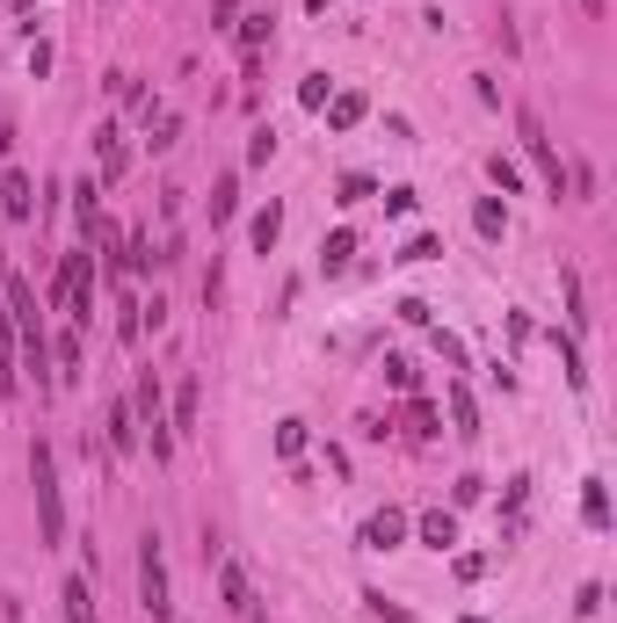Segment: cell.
Masks as SVG:
<instances>
[{
    "label": "cell",
    "mask_w": 617,
    "mask_h": 623,
    "mask_svg": "<svg viewBox=\"0 0 617 623\" xmlns=\"http://www.w3.org/2000/svg\"><path fill=\"white\" fill-rule=\"evenodd\" d=\"M51 363H59V378H73V370H80V334H59V341H51Z\"/></svg>",
    "instance_id": "26"
},
{
    "label": "cell",
    "mask_w": 617,
    "mask_h": 623,
    "mask_svg": "<svg viewBox=\"0 0 617 623\" xmlns=\"http://www.w3.org/2000/svg\"><path fill=\"white\" fill-rule=\"evenodd\" d=\"M356 544H364V551H400L407 544V515H400V508H378V515L364 522V536H356Z\"/></svg>",
    "instance_id": "6"
},
{
    "label": "cell",
    "mask_w": 617,
    "mask_h": 623,
    "mask_svg": "<svg viewBox=\"0 0 617 623\" xmlns=\"http://www.w3.org/2000/svg\"><path fill=\"white\" fill-rule=\"evenodd\" d=\"M175 138H182V117H153V138H146V145H153V152H168Z\"/></svg>",
    "instance_id": "30"
},
{
    "label": "cell",
    "mask_w": 617,
    "mask_h": 623,
    "mask_svg": "<svg viewBox=\"0 0 617 623\" xmlns=\"http://www.w3.org/2000/svg\"><path fill=\"white\" fill-rule=\"evenodd\" d=\"M232 211H240V174H218V189H211V225H226Z\"/></svg>",
    "instance_id": "19"
},
{
    "label": "cell",
    "mask_w": 617,
    "mask_h": 623,
    "mask_svg": "<svg viewBox=\"0 0 617 623\" xmlns=\"http://www.w3.org/2000/svg\"><path fill=\"white\" fill-rule=\"evenodd\" d=\"M559 298H567V320H574V326H588V290H581V269H567V261H559Z\"/></svg>",
    "instance_id": "15"
},
{
    "label": "cell",
    "mask_w": 617,
    "mask_h": 623,
    "mask_svg": "<svg viewBox=\"0 0 617 623\" xmlns=\"http://www.w3.org/2000/svg\"><path fill=\"white\" fill-rule=\"evenodd\" d=\"M364 94H327V131H356V123H364Z\"/></svg>",
    "instance_id": "14"
},
{
    "label": "cell",
    "mask_w": 617,
    "mask_h": 623,
    "mask_svg": "<svg viewBox=\"0 0 617 623\" xmlns=\"http://www.w3.org/2000/svg\"><path fill=\"white\" fill-rule=\"evenodd\" d=\"M30 486H37V536L66 544V501H59V456H51V442H30Z\"/></svg>",
    "instance_id": "1"
},
{
    "label": "cell",
    "mask_w": 617,
    "mask_h": 623,
    "mask_svg": "<svg viewBox=\"0 0 617 623\" xmlns=\"http://www.w3.org/2000/svg\"><path fill=\"white\" fill-rule=\"evenodd\" d=\"M131 413H139V428H146V442H153V456H168V450H175V428H168V392H160L153 370H146L139 392H131Z\"/></svg>",
    "instance_id": "3"
},
{
    "label": "cell",
    "mask_w": 617,
    "mask_h": 623,
    "mask_svg": "<svg viewBox=\"0 0 617 623\" xmlns=\"http://www.w3.org/2000/svg\"><path fill=\"white\" fill-rule=\"evenodd\" d=\"M349 261H356V232H349V225L327 232V240H320V269H327V275H341Z\"/></svg>",
    "instance_id": "12"
},
{
    "label": "cell",
    "mask_w": 617,
    "mask_h": 623,
    "mask_svg": "<svg viewBox=\"0 0 617 623\" xmlns=\"http://www.w3.org/2000/svg\"><path fill=\"white\" fill-rule=\"evenodd\" d=\"M386 378L400 384V392H415V363H407V355H386Z\"/></svg>",
    "instance_id": "33"
},
{
    "label": "cell",
    "mask_w": 617,
    "mask_h": 623,
    "mask_svg": "<svg viewBox=\"0 0 617 623\" xmlns=\"http://www.w3.org/2000/svg\"><path fill=\"white\" fill-rule=\"evenodd\" d=\"M386 211L392 218H415V189H386Z\"/></svg>",
    "instance_id": "35"
},
{
    "label": "cell",
    "mask_w": 617,
    "mask_h": 623,
    "mask_svg": "<svg viewBox=\"0 0 617 623\" xmlns=\"http://www.w3.org/2000/svg\"><path fill=\"white\" fill-rule=\"evenodd\" d=\"M327 94H335V80H327V73H306V80H298V109H327Z\"/></svg>",
    "instance_id": "23"
},
{
    "label": "cell",
    "mask_w": 617,
    "mask_h": 623,
    "mask_svg": "<svg viewBox=\"0 0 617 623\" xmlns=\"http://www.w3.org/2000/svg\"><path fill=\"white\" fill-rule=\"evenodd\" d=\"M73 218H80V232H94V218H102V182H73Z\"/></svg>",
    "instance_id": "18"
},
{
    "label": "cell",
    "mask_w": 617,
    "mask_h": 623,
    "mask_svg": "<svg viewBox=\"0 0 617 623\" xmlns=\"http://www.w3.org/2000/svg\"><path fill=\"white\" fill-rule=\"evenodd\" d=\"M0 211L16 218V225H30V218H37V189H30V174H22V168L0 174Z\"/></svg>",
    "instance_id": "7"
},
{
    "label": "cell",
    "mask_w": 617,
    "mask_h": 623,
    "mask_svg": "<svg viewBox=\"0 0 617 623\" xmlns=\"http://www.w3.org/2000/svg\"><path fill=\"white\" fill-rule=\"evenodd\" d=\"M240 44L262 51V44H269V16H247V22H240Z\"/></svg>",
    "instance_id": "32"
},
{
    "label": "cell",
    "mask_w": 617,
    "mask_h": 623,
    "mask_svg": "<svg viewBox=\"0 0 617 623\" xmlns=\"http://www.w3.org/2000/svg\"><path fill=\"white\" fill-rule=\"evenodd\" d=\"M218 594H226V609H232V616H255V587H247V573H240V565H218Z\"/></svg>",
    "instance_id": "9"
},
{
    "label": "cell",
    "mask_w": 617,
    "mask_h": 623,
    "mask_svg": "<svg viewBox=\"0 0 617 623\" xmlns=\"http://www.w3.org/2000/svg\"><path fill=\"white\" fill-rule=\"evenodd\" d=\"M421 544L450 551V544H458V515H450V508H429V515H421Z\"/></svg>",
    "instance_id": "11"
},
{
    "label": "cell",
    "mask_w": 617,
    "mask_h": 623,
    "mask_svg": "<svg viewBox=\"0 0 617 623\" xmlns=\"http://www.w3.org/2000/svg\"><path fill=\"white\" fill-rule=\"evenodd\" d=\"M94 160H102V189H117V182H123V168H131L123 123H94Z\"/></svg>",
    "instance_id": "5"
},
{
    "label": "cell",
    "mask_w": 617,
    "mask_h": 623,
    "mask_svg": "<svg viewBox=\"0 0 617 623\" xmlns=\"http://www.w3.org/2000/svg\"><path fill=\"white\" fill-rule=\"evenodd\" d=\"M269 160H277V131L262 123V131L247 138V168H269Z\"/></svg>",
    "instance_id": "25"
},
{
    "label": "cell",
    "mask_w": 617,
    "mask_h": 623,
    "mask_svg": "<svg viewBox=\"0 0 617 623\" xmlns=\"http://www.w3.org/2000/svg\"><path fill=\"white\" fill-rule=\"evenodd\" d=\"M407 435H444V428H436V406H407Z\"/></svg>",
    "instance_id": "31"
},
{
    "label": "cell",
    "mask_w": 617,
    "mask_h": 623,
    "mask_svg": "<svg viewBox=\"0 0 617 623\" xmlns=\"http://www.w3.org/2000/svg\"><path fill=\"white\" fill-rule=\"evenodd\" d=\"M516 138H524V152H530V168L553 182V197H567V160L553 152V138H545V123L530 117V109H516Z\"/></svg>",
    "instance_id": "4"
},
{
    "label": "cell",
    "mask_w": 617,
    "mask_h": 623,
    "mask_svg": "<svg viewBox=\"0 0 617 623\" xmlns=\"http://www.w3.org/2000/svg\"><path fill=\"white\" fill-rule=\"evenodd\" d=\"M450 428H458V435H479V406H472L465 384H450Z\"/></svg>",
    "instance_id": "20"
},
{
    "label": "cell",
    "mask_w": 617,
    "mask_h": 623,
    "mask_svg": "<svg viewBox=\"0 0 617 623\" xmlns=\"http://www.w3.org/2000/svg\"><path fill=\"white\" fill-rule=\"evenodd\" d=\"M139 602L153 609V623H168V616H175V602H168V551H160V536H153V530L139 536Z\"/></svg>",
    "instance_id": "2"
},
{
    "label": "cell",
    "mask_w": 617,
    "mask_h": 623,
    "mask_svg": "<svg viewBox=\"0 0 617 623\" xmlns=\"http://www.w3.org/2000/svg\"><path fill=\"white\" fill-rule=\"evenodd\" d=\"M436 355H444L450 370H465V341H458V334H436Z\"/></svg>",
    "instance_id": "34"
},
{
    "label": "cell",
    "mask_w": 617,
    "mask_h": 623,
    "mask_svg": "<svg viewBox=\"0 0 617 623\" xmlns=\"http://www.w3.org/2000/svg\"><path fill=\"white\" fill-rule=\"evenodd\" d=\"M553 349H559V370H567V384H574V392H588V370H581V349H574V341H559V334H553Z\"/></svg>",
    "instance_id": "22"
},
{
    "label": "cell",
    "mask_w": 617,
    "mask_h": 623,
    "mask_svg": "<svg viewBox=\"0 0 617 623\" xmlns=\"http://www.w3.org/2000/svg\"><path fill=\"white\" fill-rule=\"evenodd\" d=\"M581 522L588 530H610V493H603V479H581Z\"/></svg>",
    "instance_id": "16"
},
{
    "label": "cell",
    "mask_w": 617,
    "mask_h": 623,
    "mask_svg": "<svg viewBox=\"0 0 617 623\" xmlns=\"http://www.w3.org/2000/svg\"><path fill=\"white\" fill-rule=\"evenodd\" d=\"M436 254H444V240H436V232H415V240L400 247V261H436Z\"/></svg>",
    "instance_id": "28"
},
{
    "label": "cell",
    "mask_w": 617,
    "mask_h": 623,
    "mask_svg": "<svg viewBox=\"0 0 617 623\" xmlns=\"http://www.w3.org/2000/svg\"><path fill=\"white\" fill-rule=\"evenodd\" d=\"M59 602H66V623H102V616H94V594H88V580H66V587H59Z\"/></svg>",
    "instance_id": "13"
},
{
    "label": "cell",
    "mask_w": 617,
    "mask_h": 623,
    "mask_svg": "<svg viewBox=\"0 0 617 623\" xmlns=\"http://www.w3.org/2000/svg\"><path fill=\"white\" fill-rule=\"evenodd\" d=\"M378 197V182H370V174H341V197L335 203H370Z\"/></svg>",
    "instance_id": "27"
},
{
    "label": "cell",
    "mask_w": 617,
    "mask_h": 623,
    "mask_svg": "<svg viewBox=\"0 0 617 623\" xmlns=\"http://www.w3.org/2000/svg\"><path fill=\"white\" fill-rule=\"evenodd\" d=\"M472 232H479V240H501V232H509V211H501L494 197H479L472 203Z\"/></svg>",
    "instance_id": "17"
},
{
    "label": "cell",
    "mask_w": 617,
    "mask_h": 623,
    "mask_svg": "<svg viewBox=\"0 0 617 623\" xmlns=\"http://www.w3.org/2000/svg\"><path fill=\"white\" fill-rule=\"evenodd\" d=\"M102 435H109V450H117V456H131V450H139V413L117 399V406H109V428H102Z\"/></svg>",
    "instance_id": "8"
},
{
    "label": "cell",
    "mask_w": 617,
    "mask_h": 623,
    "mask_svg": "<svg viewBox=\"0 0 617 623\" xmlns=\"http://www.w3.org/2000/svg\"><path fill=\"white\" fill-rule=\"evenodd\" d=\"M487 182L501 189V197H516V189H524V168H516V160H501V152H494V160H487Z\"/></svg>",
    "instance_id": "21"
},
{
    "label": "cell",
    "mask_w": 617,
    "mask_h": 623,
    "mask_svg": "<svg viewBox=\"0 0 617 623\" xmlns=\"http://www.w3.org/2000/svg\"><path fill=\"white\" fill-rule=\"evenodd\" d=\"M581 8H588V16H603V0H581Z\"/></svg>",
    "instance_id": "36"
},
{
    "label": "cell",
    "mask_w": 617,
    "mask_h": 623,
    "mask_svg": "<svg viewBox=\"0 0 617 623\" xmlns=\"http://www.w3.org/2000/svg\"><path fill=\"white\" fill-rule=\"evenodd\" d=\"M168 428H197V384L182 378V392H175V413H168Z\"/></svg>",
    "instance_id": "24"
},
{
    "label": "cell",
    "mask_w": 617,
    "mask_h": 623,
    "mask_svg": "<svg viewBox=\"0 0 617 623\" xmlns=\"http://www.w3.org/2000/svg\"><path fill=\"white\" fill-rule=\"evenodd\" d=\"M306 450V421H277V456H298Z\"/></svg>",
    "instance_id": "29"
},
{
    "label": "cell",
    "mask_w": 617,
    "mask_h": 623,
    "mask_svg": "<svg viewBox=\"0 0 617 623\" xmlns=\"http://www.w3.org/2000/svg\"><path fill=\"white\" fill-rule=\"evenodd\" d=\"M277 232H283V203H262V211L247 218V240H255V254H269V247H277Z\"/></svg>",
    "instance_id": "10"
}]
</instances>
